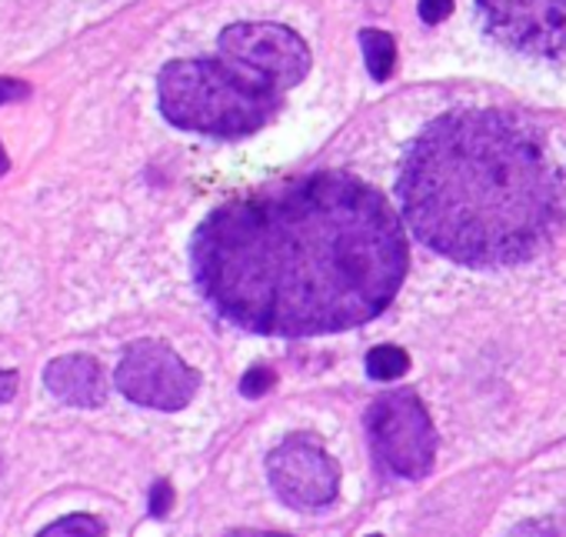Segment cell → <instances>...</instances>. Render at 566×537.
<instances>
[{
  "label": "cell",
  "instance_id": "1",
  "mask_svg": "<svg viewBox=\"0 0 566 537\" xmlns=\"http://www.w3.org/2000/svg\"><path fill=\"white\" fill-rule=\"evenodd\" d=\"M193 278L237 328L317 338L374 321L407 275L390 204L327 171L217 207L193 234Z\"/></svg>",
  "mask_w": 566,
  "mask_h": 537
},
{
  "label": "cell",
  "instance_id": "2",
  "mask_svg": "<svg viewBox=\"0 0 566 537\" xmlns=\"http://www.w3.org/2000/svg\"><path fill=\"white\" fill-rule=\"evenodd\" d=\"M400 204L413 234L470 267L530 260L563 220V180L543 141L500 111H453L407 151Z\"/></svg>",
  "mask_w": 566,
  "mask_h": 537
},
{
  "label": "cell",
  "instance_id": "3",
  "mask_svg": "<svg viewBox=\"0 0 566 537\" xmlns=\"http://www.w3.org/2000/svg\"><path fill=\"white\" fill-rule=\"evenodd\" d=\"M160 111L174 127L210 137H247L280 107L283 91L233 54L217 61H170L160 71Z\"/></svg>",
  "mask_w": 566,
  "mask_h": 537
},
{
  "label": "cell",
  "instance_id": "4",
  "mask_svg": "<svg viewBox=\"0 0 566 537\" xmlns=\"http://www.w3.org/2000/svg\"><path fill=\"white\" fill-rule=\"evenodd\" d=\"M367 431L377 457L390 474L407 481H420L430 474L437 454V431L417 394L410 391L384 394L367 411Z\"/></svg>",
  "mask_w": 566,
  "mask_h": 537
},
{
  "label": "cell",
  "instance_id": "5",
  "mask_svg": "<svg viewBox=\"0 0 566 537\" xmlns=\"http://www.w3.org/2000/svg\"><path fill=\"white\" fill-rule=\"evenodd\" d=\"M266 477L283 504L297 510H324L340 494V464L317 434H291L266 457Z\"/></svg>",
  "mask_w": 566,
  "mask_h": 537
},
{
  "label": "cell",
  "instance_id": "6",
  "mask_svg": "<svg viewBox=\"0 0 566 537\" xmlns=\"http://www.w3.org/2000/svg\"><path fill=\"white\" fill-rule=\"evenodd\" d=\"M117 388L127 401L154 411H180L193 401L200 374L160 341H137L117 364Z\"/></svg>",
  "mask_w": 566,
  "mask_h": 537
},
{
  "label": "cell",
  "instance_id": "7",
  "mask_svg": "<svg viewBox=\"0 0 566 537\" xmlns=\"http://www.w3.org/2000/svg\"><path fill=\"white\" fill-rule=\"evenodd\" d=\"M483 28L526 58H566V0H476Z\"/></svg>",
  "mask_w": 566,
  "mask_h": 537
},
{
  "label": "cell",
  "instance_id": "8",
  "mask_svg": "<svg viewBox=\"0 0 566 537\" xmlns=\"http://www.w3.org/2000/svg\"><path fill=\"white\" fill-rule=\"evenodd\" d=\"M220 54H233L250 68L263 71L283 91L297 87L311 71L307 44L280 24H230L220 34Z\"/></svg>",
  "mask_w": 566,
  "mask_h": 537
},
{
  "label": "cell",
  "instance_id": "9",
  "mask_svg": "<svg viewBox=\"0 0 566 537\" xmlns=\"http://www.w3.org/2000/svg\"><path fill=\"white\" fill-rule=\"evenodd\" d=\"M48 391L71 404V407H101L107 401V381L94 358L87 354H64L54 358L44 371Z\"/></svg>",
  "mask_w": 566,
  "mask_h": 537
},
{
  "label": "cell",
  "instance_id": "10",
  "mask_svg": "<svg viewBox=\"0 0 566 537\" xmlns=\"http://www.w3.org/2000/svg\"><path fill=\"white\" fill-rule=\"evenodd\" d=\"M360 48H364V61L374 81H387L397 68V44L390 34L384 31H364L360 34Z\"/></svg>",
  "mask_w": 566,
  "mask_h": 537
},
{
  "label": "cell",
  "instance_id": "11",
  "mask_svg": "<svg viewBox=\"0 0 566 537\" xmlns=\"http://www.w3.org/2000/svg\"><path fill=\"white\" fill-rule=\"evenodd\" d=\"M367 371L370 378L377 381H394L400 374L410 371V354L403 348H394V344H380L367 354Z\"/></svg>",
  "mask_w": 566,
  "mask_h": 537
},
{
  "label": "cell",
  "instance_id": "12",
  "mask_svg": "<svg viewBox=\"0 0 566 537\" xmlns=\"http://www.w3.org/2000/svg\"><path fill=\"white\" fill-rule=\"evenodd\" d=\"M38 537H104V524L91 514H71L44 527Z\"/></svg>",
  "mask_w": 566,
  "mask_h": 537
},
{
  "label": "cell",
  "instance_id": "13",
  "mask_svg": "<svg viewBox=\"0 0 566 537\" xmlns=\"http://www.w3.org/2000/svg\"><path fill=\"white\" fill-rule=\"evenodd\" d=\"M506 537H566V527L553 517H536L516 524L513 530H506Z\"/></svg>",
  "mask_w": 566,
  "mask_h": 537
},
{
  "label": "cell",
  "instance_id": "14",
  "mask_svg": "<svg viewBox=\"0 0 566 537\" xmlns=\"http://www.w3.org/2000/svg\"><path fill=\"white\" fill-rule=\"evenodd\" d=\"M273 371L270 368H250L247 374H243V381H240V394L243 397H250V401H256V397H263L270 388H273Z\"/></svg>",
  "mask_w": 566,
  "mask_h": 537
},
{
  "label": "cell",
  "instance_id": "15",
  "mask_svg": "<svg viewBox=\"0 0 566 537\" xmlns=\"http://www.w3.org/2000/svg\"><path fill=\"white\" fill-rule=\"evenodd\" d=\"M170 507H174V487H170V481H157L150 487V514L154 517H167Z\"/></svg>",
  "mask_w": 566,
  "mask_h": 537
},
{
  "label": "cell",
  "instance_id": "16",
  "mask_svg": "<svg viewBox=\"0 0 566 537\" xmlns=\"http://www.w3.org/2000/svg\"><path fill=\"white\" fill-rule=\"evenodd\" d=\"M450 11H453V0H420V18H423L427 24L447 21Z\"/></svg>",
  "mask_w": 566,
  "mask_h": 537
},
{
  "label": "cell",
  "instance_id": "17",
  "mask_svg": "<svg viewBox=\"0 0 566 537\" xmlns=\"http://www.w3.org/2000/svg\"><path fill=\"white\" fill-rule=\"evenodd\" d=\"M31 94V87L24 81H14V78H0V104L8 101H24Z\"/></svg>",
  "mask_w": 566,
  "mask_h": 537
},
{
  "label": "cell",
  "instance_id": "18",
  "mask_svg": "<svg viewBox=\"0 0 566 537\" xmlns=\"http://www.w3.org/2000/svg\"><path fill=\"white\" fill-rule=\"evenodd\" d=\"M14 394H18V374H14V371H4V368H0V404L11 401Z\"/></svg>",
  "mask_w": 566,
  "mask_h": 537
},
{
  "label": "cell",
  "instance_id": "19",
  "mask_svg": "<svg viewBox=\"0 0 566 537\" xmlns=\"http://www.w3.org/2000/svg\"><path fill=\"white\" fill-rule=\"evenodd\" d=\"M223 537H291V534H273V530H230Z\"/></svg>",
  "mask_w": 566,
  "mask_h": 537
},
{
  "label": "cell",
  "instance_id": "20",
  "mask_svg": "<svg viewBox=\"0 0 566 537\" xmlns=\"http://www.w3.org/2000/svg\"><path fill=\"white\" fill-rule=\"evenodd\" d=\"M8 167H11V161H8L4 147H0V177H4V174H8Z\"/></svg>",
  "mask_w": 566,
  "mask_h": 537
},
{
  "label": "cell",
  "instance_id": "21",
  "mask_svg": "<svg viewBox=\"0 0 566 537\" xmlns=\"http://www.w3.org/2000/svg\"><path fill=\"white\" fill-rule=\"evenodd\" d=\"M0 474H4V461H0Z\"/></svg>",
  "mask_w": 566,
  "mask_h": 537
},
{
  "label": "cell",
  "instance_id": "22",
  "mask_svg": "<svg viewBox=\"0 0 566 537\" xmlns=\"http://www.w3.org/2000/svg\"><path fill=\"white\" fill-rule=\"evenodd\" d=\"M367 537H384V534H367Z\"/></svg>",
  "mask_w": 566,
  "mask_h": 537
}]
</instances>
